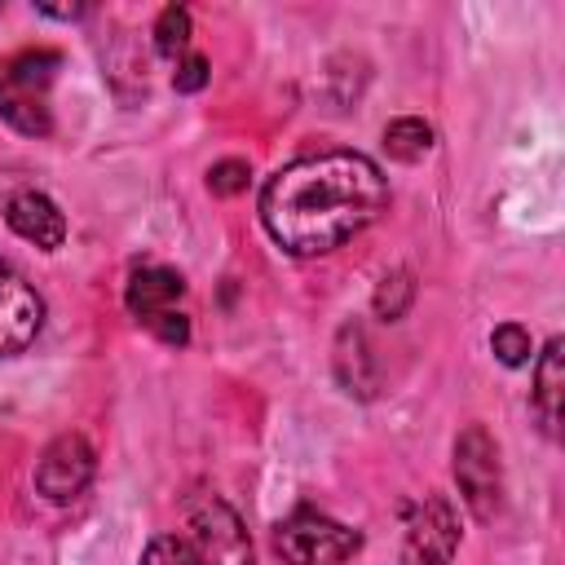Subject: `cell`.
<instances>
[{"label": "cell", "mask_w": 565, "mask_h": 565, "mask_svg": "<svg viewBox=\"0 0 565 565\" xmlns=\"http://www.w3.org/2000/svg\"><path fill=\"white\" fill-rule=\"evenodd\" d=\"M388 203L384 172L358 150H327L287 163L260 194V221L291 256H322L362 234Z\"/></svg>", "instance_id": "6da1fadb"}, {"label": "cell", "mask_w": 565, "mask_h": 565, "mask_svg": "<svg viewBox=\"0 0 565 565\" xmlns=\"http://www.w3.org/2000/svg\"><path fill=\"white\" fill-rule=\"evenodd\" d=\"M274 547L287 565H344L353 561V552L362 547V534L322 516V512H291L287 521H278L274 530Z\"/></svg>", "instance_id": "7a4b0ae2"}, {"label": "cell", "mask_w": 565, "mask_h": 565, "mask_svg": "<svg viewBox=\"0 0 565 565\" xmlns=\"http://www.w3.org/2000/svg\"><path fill=\"white\" fill-rule=\"evenodd\" d=\"M181 296H185V282L168 265H146L128 282V309H132V318L141 327H150L163 344H185L190 340V322L177 309Z\"/></svg>", "instance_id": "3957f363"}, {"label": "cell", "mask_w": 565, "mask_h": 565, "mask_svg": "<svg viewBox=\"0 0 565 565\" xmlns=\"http://www.w3.org/2000/svg\"><path fill=\"white\" fill-rule=\"evenodd\" d=\"M455 481L463 503L477 521H490L503 499V472H499V446L481 424H468L455 441Z\"/></svg>", "instance_id": "277c9868"}, {"label": "cell", "mask_w": 565, "mask_h": 565, "mask_svg": "<svg viewBox=\"0 0 565 565\" xmlns=\"http://www.w3.org/2000/svg\"><path fill=\"white\" fill-rule=\"evenodd\" d=\"M199 565H252V539L238 521V512L221 499H203L190 508L185 534Z\"/></svg>", "instance_id": "5b68a950"}, {"label": "cell", "mask_w": 565, "mask_h": 565, "mask_svg": "<svg viewBox=\"0 0 565 565\" xmlns=\"http://www.w3.org/2000/svg\"><path fill=\"white\" fill-rule=\"evenodd\" d=\"M93 468H97L93 446L79 433H62L57 441L44 446V455L35 463V490L53 503H71L93 481Z\"/></svg>", "instance_id": "8992f818"}, {"label": "cell", "mask_w": 565, "mask_h": 565, "mask_svg": "<svg viewBox=\"0 0 565 565\" xmlns=\"http://www.w3.org/2000/svg\"><path fill=\"white\" fill-rule=\"evenodd\" d=\"M459 547V521L455 508L446 499H424L415 508V516L406 521V547H402V565H450Z\"/></svg>", "instance_id": "52a82bcc"}, {"label": "cell", "mask_w": 565, "mask_h": 565, "mask_svg": "<svg viewBox=\"0 0 565 565\" xmlns=\"http://www.w3.org/2000/svg\"><path fill=\"white\" fill-rule=\"evenodd\" d=\"M40 327H44V300H40V291L13 265L0 260V358L22 353L35 340Z\"/></svg>", "instance_id": "ba28073f"}, {"label": "cell", "mask_w": 565, "mask_h": 565, "mask_svg": "<svg viewBox=\"0 0 565 565\" xmlns=\"http://www.w3.org/2000/svg\"><path fill=\"white\" fill-rule=\"evenodd\" d=\"M4 221H9V230H13L18 238H26V243H35V247H44V252H53V247L66 243V216H62L57 203H53L49 194H40V190H18V194L4 203Z\"/></svg>", "instance_id": "9c48e42d"}, {"label": "cell", "mask_w": 565, "mask_h": 565, "mask_svg": "<svg viewBox=\"0 0 565 565\" xmlns=\"http://www.w3.org/2000/svg\"><path fill=\"white\" fill-rule=\"evenodd\" d=\"M565 344L561 340H547V349L539 353V366H534V411H539V424L547 437H556V424H561V388H565Z\"/></svg>", "instance_id": "30bf717a"}, {"label": "cell", "mask_w": 565, "mask_h": 565, "mask_svg": "<svg viewBox=\"0 0 565 565\" xmlns=\"http://www.w3.org/2000/svg\"><path fill=\"white\" fill-rule=\"evenodd\" d=\"M53 66H57V53L53 49H31V53H18L0 66V93H44V84L53 79Z\"/></svg>", "instance_id": "8fae6325"}, {"label": "cell", "mask_w": 565, "mask_h": 565, "mask_svg": "<svg viewBox=\"0 0 565 565\" xmlns=\"http://www.w3.org/2000/svg\"><path fill=\"white\" fill-rule=\"evenodd\" d=\"M384 150H388L393 159H402V163H415V159H424V154L433 150V128H428L424 119H415V115L393 119V124L384 128Z\"/></svg>", "instance_id": "7c38bea8"}, {"label": "cell", "mask_w": 565, "mask_h": 565, "mask_svg": "<svg viewBox=\"0 0 565 565\" xmlns=\"http://www.w3.org/2000/svg\"><path fill=\"white\" fill-rule=\"evenodd\" d=\"M0 115H4L18 132H31V137H44V132L53 128L49 106H44V97H35V93H0Z\"/></svg>", "instance_id": "4fadbf2b"}, {"label": "cell", "mask_w": 565, "mask_h": 565, "mask_svg": "<svg viewBox=\"0 0 565 565\" xmlns=\"http://www.w3.org/2000/svg\"><path fill=\"white\" fill-rule=\"evenodd\" d=\"M154 49L163 57H177V62L190 53V13L181 4H168L159 13V22H154Z\"/></svg>", "instance_id": "5bb4252c"}, {"label": "cell", "mask_w": 565, "mask_h": 565, "mask_svg": "<svg viewBox=\"0 0 565 565\" xmlns=\"http://www.w3.org/2000/svg\"><path fill=\"white\" fill-rule=\"evenodd\" d=\"M411 296H415V282H411V274L406 269H393L384 282H380V291H375V309H380V318H402L406 313V305H411Z\"/></svg>", "instance_id": "9a60e30c"}, {"label": "cell", "mask_w": 565, "mask_h": 565, "mask_svg": "<svg viewBox=\"0 0 565 565\" xmlns=\"http://www.w3.org/2000/svg\"><path fill=\"white\" fill-rule=\"evenodd\" d=\"M490 349L503 366H525L530 362V331L516 327V322H503V327L490 331Z\"/></svg>", "instance_id": "2e32d148"}, {"label": "cell", "mask_w": 565, "mask_h": 565, "mask_svg": "<svg viewBox=\"0 0 565 565\" xmlns=\"http://www.w3.org/2000/svg\"><path fill=\"white\" fill-rule=\"evenodd\" d=\"M141 565H199V561H194V552H190V543L181 534H163V539H154L146 547Z\"/></svg>", "instance_id": "e0dca14e"}, {"label": "cell", "mask_w": 565, "mask_h": 565, "mask_svg": "<svg viewBox=\"0 0 565 565\" xmlns=\"http://www.w3.org/2000/svg\"><path fill=\"white\" fill-rule=\"evenodd\" d=\"M247 177H252V168L243 159H221L207 172V185H212V194H238V190H247Z\"/></svg>", "instance_id": "ac0fdd59"}, {"label": "cell", "mask_w": 565, "mask_h": 565, "mask_svg": "<svg viewBox=\"0 0 565 565\" xmlns=\"http://www.w3.org/2000/svg\"><path fill=\"white\" fill-rule=\"evenodd\" d=\"M203 84H207V57L185 53V57L177 62V71H172V88H177V93H199Z\"/></svg>", "instance_id": "d6986e66"}]
</instances>
